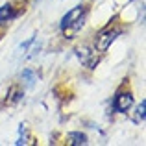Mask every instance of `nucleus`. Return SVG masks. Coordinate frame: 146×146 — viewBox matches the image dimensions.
I'll list each match as a JSON object with an SVG mask.
<instances>
[{
	"label": "nucleus",
	"mask_w": 146,
	"mask_h": 146,
	"mask_svg": "<svg viewBox=\"0 0 146 146\" xmlns=\"http://www.w3.org/2000/svg\"><path fill=\"white\" fill-rule=\"evenodd\" d=\"M122 33V28H106V30H102V32L98 33L96 37H94V43H93V46L98 50L100 54H106L107 50H109V46L117 41V37Z\"/></svg>",
	"instance_id": "obj_2"
},
{
	"label": "nucleus",
	"mask_w": 146,
	"mask_h": 146,
	"mask_svg": "<svg viewBox=\"0 0 146 146\" xmlns=\"http://www.w3.org/2000/svg\"><path fill=\"white\" fill-rule=\"evenodd\" d=\"M33 43H35V35H33V37H30V39H26L24 43H21V46H19V52H21V54H24V52H26V50H28L30 46H32Z\"/></svg>",
	"instance_id": "obj_11"
},
{
	"label": "nucleus",
	"mask_w": 146,
	"mask_h": 146,
	"mask_svg": "<svg viewBox=\"0 0 146 146\" xmlns=\"http://www.w3.org/2000/svg\"><path fill=\"white\" fill-rule=\"evenodd\" d=\"M85 19H87L85 4H78V6H74L70 11H67V13L63 15V19H61V22H59L61 33L67 35L68 39H74V37L78 35V32L83 28Z\"/></svg>",
	"instance_id": "obj_1"
},
{
	"label": "nucleus",
	"mask_w": 146,
	"mask_h": 146,
	"mask_svg": "<svg viewBox=\"0 0 146 146\" xmlns=\"http://www.w3.org/2000/svg\"><path fill=\"white\" fill-rule=\"evenodd\" d=\"M37 72L33 70V68H24V70L21 72V83H24L26 87H32V85H35V82H37Z\"/></svg>",
	"instance_id": "obj_6"
},
{
	"label": "nucleus",
	"mask_w": 146,
	"mask_h": 146,
	"mask_svg": "<svg viewBox=\"0 0 146 146\" xmlns=\"http://www.w3.org/2000/svg\"><path fill=\"white\" fill-rule=\"evenodd\" d=\"M22 93H24V91L19 89V85H13V87L9 89V93L6 94V96H7V98H6V102H7V104H15V102H19V100L22 98Z\"/></svg>",
	"instance_id": "obj_8"
},
{
	"label": "nucleus",
	"mask_w": 146,
	"mask_h": 146,
	"mask_svg": "<svg viewBox=\"0 0 146 146\" xmlns=\"http://www.w3.org/2000/svg\"><path fill=\"white\" fill-rule=\"evenodd\" d=\"M76 52H78V57H80V61H82V63L85 65L87 68H94V67H96L100 52H98V50L93 46V44H91V46H83V48H78Z\"/></svg>",
	"instance_id": "obj_4"
},
{
	"label": "nucleus",
	"mask_w": 146,
	"mask_h": 146,
	"mask_svg": "<svg viewBox=\"0 0 146 146\" xmlns=\"http://www.w3.org/2000/svg\"><path fill=\"white\" fill-rule=\"evenodd\" d=\"M24 9H17L13 2H7L0 6V24H6V22L15 21L17 17H21Z\"/></svg>",
	"instance_id": "obj_5"
},
{
	"label": "nucleus",
	"mask_w": 146,
	"mask_h": 146,
	"mask_svg": "<svg viewBox=\"0 0 146 146\" xmlns=\"http://www.w3.org/2000/svg\"><path fill=\"white\" fill-rule=\"evenodd\" d=\"M67 139H68V144H72V146H80V144L85 146L87 143H89L87 135H85V133H82V131H70L67 135Z\"/></svg>",
	"instance_id": "obj_7"
},
{
	"label": "nucleus",
	"mask_w": 146,
	"mask_h": 146,
	"mask_svg": "<svg viewBox=\"0 0 146 146\" xmlns=\"http://www.w3.org/2000/svg\"><path fill=\"white\" fill-rule=\"evenodd\" d=\"M144 111H146V100L143 98L141 104L135 107V117H133V120H135V122H144V115H146Z\"/></svg>",
	"instance_id": "obj_10"
},
{
	"label": "nucleus",
	"mask_w": 146,
	"mask_h": 146,
	"mask_svg": "<svg viewBox=\"0 0 146 146\" xmlns=\"http://www.w3.org/2000/svg\"><path fill=\"white\" fill-rule=\"evenodd\" d=\"M111 107H113L115 113H120V115L129 113V109L133 107V93L129 89H118L113 96Z\"/></svg>",
	"instance_id": "obj_3"
},
{
	"label": "nucleus",
	"mask_w": 146,
	"mask_h": 146,
	"mask_svg": "<svg viewBox=\"0 0 146 146\" xmlns=\"http://www.w3.org/2000/svg\"><path fill=\"white\" fill-rule=\"evenodd\" d=\"M15 144H17V146L28 144V128H26V124L19 126V137H17V141H15Z\"/></svg>",
	"instance_id": "obj_9"
}]
</instances>
